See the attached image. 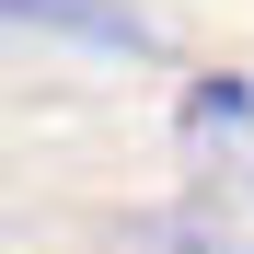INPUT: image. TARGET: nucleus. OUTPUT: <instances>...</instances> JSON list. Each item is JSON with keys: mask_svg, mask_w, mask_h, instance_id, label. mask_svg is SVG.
<instances>
[{"mask_svg": "<svg viewBox=\"0 0 254 254\" xmlns=\"http://www.w3.org/2000/svg\"><path fill=\"white\" fill-rule=\"evenodd\" d=\"M0 12H12V23H58V35H93V47H127V58L150 47V35H139V23H116L104 0H0Z\"/></svg>", "mask_w": 254, "mask_h": 254, "instance_id": "nucleus-1", "label": "nucleus"}]
</instances>
